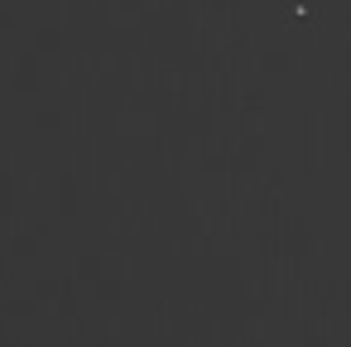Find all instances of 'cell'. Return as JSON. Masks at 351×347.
Returning <instances> with one entry per match:
<instances>
[]
</instances>
